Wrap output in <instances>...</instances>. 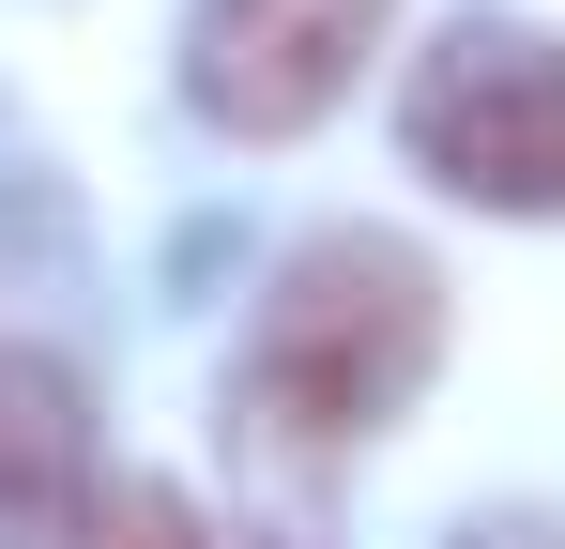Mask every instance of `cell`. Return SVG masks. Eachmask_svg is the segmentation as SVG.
Listing matches in <instances>:
<instances>
[{"label":"cell","instance_id":"cell-1","mask_svg":"<svg viewBox=\"0 0 565 549\" xmlns=\"http://www.w3.org/2000/svg\"><path fill=\"white\" fill-rule=\"evenodd\" d=\"M428 366H444V274L413 260L397 229H321V245H290L276 290H260V336H245V428L260 443H367L397 428L413 397H428Z\"/></svg>","mask_w":565,"mask_h":549},{"label":"cell","instance_id":"cell-2","mask_svg":"<svg viewBox=\"0 0 565 549\" xmlns=\"http://www.w3.org/2000/svg\"><path fill=\"white\" fill-rule=\"evenodd\" d=\"M397 138H413L428 183H459L473 214H565V46L504 31V15L444 31L413 62V92H397Z\"/></svg>","mask_w":565,"mask_h":549},{"label":"cell","instance_id":"cell-3","mask_svg":"<svg viewBox=\"0 0 565 549\" xmlns=\"http://www.w3.org/2000/svg\"><path fill=\"white\" fill-rule=\"evenodd\" d=\"M382 46V0H199L184 15V92L230 138H306L352 62Z\"/></svg>","mask_w":565,"mask_h":549},{"label":"cell","instance_id":"cell-4","mask_svg":"<svg viewBox=\"0 0 565 549\" xmlns=\"http://www.w3.org/2000/svg\"><path fill=\"white\" fill-rule=\"evenodd\" d=\"M93 397L62 352H0V549H77L93 535Z\"/></svg>","mask_w":565,"mask_h":549},{"label":"cell","instance_id":"cell-5","mask_svg":"<svg viewBox=\"0 0 565 549\" xmlns=\"http://www.w3.org/2000/svg\"><path fill=\"white\" fill-rule=\"evenodd\" d=\"M77 549H214V519H199L169 473H122V488L93 504V535H77Z\"/></svg>","mask_w":565,"mask_h":549},{"label":"cell","instance_id":"cell-6","mask_svg":"<svg viewBox=\"0 0 565 549\" xmlns=\"http://www.w3.org/2000/svg\"><path fill=\"white\" fill-rule=\"evenodd\" d=\"M459 549H565V519H473Z\"/></svg>","mask_w":565,"mask_h":549}]
</instances>
